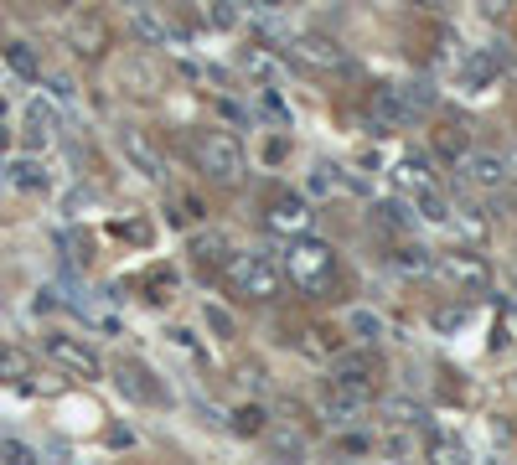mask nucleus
I'll return each instance as SVG.
<instances>
[{"instance_id": "nucleus-13", "label": "nucleus", "mask_w": 517, "mask_h": 465, "mask_svg": "<svg viewBox=\"0 0 517 465\" xmlns=\"http://www.w3.org/2000/svg\"><path fill=\"white\" fill-rule=\"evenodd\" d=\"M26 378H32L26 352H0V383H26Z\"/></svg>"}, {"instance_id": "nucleus-20", "label": "nucleus", "mask_w": 517, "mask_h": 465, "mask_svg": "<svg viewBox=\"0 0 517 465\" xmlns=\"http://www.w3.org/2000/svg\"><path fill=\"white\" fill-rule=\"evenodd\" d=\"M218 248H223L218 238H202V243H197V259H218Z\"/></svg>"}, {"instance_id": "nucleus-14", "label": "nucleus", "mask_w": 517, "mask_h": 465, "mask_svg": "<svg viewBox=\"0 0 517 465\" xmlns=\"http://www.w3.org/2000/svg\"><path fill=\"white\" fill-rule=\"evenodd\" d=\"M306 62H321V68H342V52L316 37V42H306Z\"/></svg>"}, {"instance_id": "nucleus-19", "label": "nucleus", "mask_w": 517, "mask_h": 465, "mask_svg": "<svg viewBox=\"0 0 517 465\" xmlns=\"http://www.w3.org/2000/svg\"><path fill=\"white\" fill-rule=\"evenodd\" d=\"M259 419H264L259 409H243L238 414V434H259Z\"/></svg>"}, {"instance_id": "nucleus-12", "label": "nucleus", "mask_w": 517, "mask_h": 465, "mask_svg": "<svg viewBox=\"0 0 517 465\" xmlns=\"http://www.w3.org/2000/svg\"><path fill=\"white\" fill-rule=\"evenodd\" d=\"M73 42H78V52H88V57H94V52L109 42V31H104V21L83 16V21H73Z\"/></svg>"}, {"instance_id": "nucleus-6", "label": "nucleus", "mask_w": 517, "mask_h": 465, "mask_svg": "<svg viewBox=\"0 0 517 465\" xmlns=\"http://www.w3.org/2000/svg\"><path fill=\"white\" fill-rule=\"evenodd\" d=\"M47 357L63 367V372H73V378H99V357H94V347H83V341L68 336V331H52V336H47Z\"/></svg>"}, {"instance_id": "nucleus-16", "label": "nucleus", "mask_w": 517, "mask_h": 465, "mask_svg": "<svg viewBox=\"0 0 517 465\" xmlns=\"http://www.w3.org/2000/svg\"><path fill=\"white\" fill-rule=\"evenodd\" d=\"M6 57H11V68H16V73H26V78L37 73V52L26 47V42H11V47H6Z\"/></svg>"}, {"instance_id": "nucleus-3", "label": "nucleus", "mask_w": 517, "mask_h": 465, "mask_svg": "<svg viewBox=\"0 0 517 465\" xmlns=\"http://www.w3.org/2000/svg\"><path fill=\"white\" fill-rule=\"evenodd\" d=\"M223 279H228V290L243 295V300H275L280 285H285V264H275L269 254H233Z\"/></svg>"}, {"instance_id": "nucleus-10", "label": "nucleus", "mask_w": 517, "mask_h": 465, "mask_svg": "<svg viewBox=\"0 0 517 465\" xmlns=\"http://www.w3.org/2000/svg\"><path fill=\"white\" fill-rule=\"evenodd\" d=\"M300 223H306V202L280 192V197H269V228H280V233H295Z\"/></svg>"}, {"instance_id": "nucleus-9", "label": "nucleus", "mask_w": 517, "mask_h": 465, "mask_svg": "<svg viewBox=\"0 0 517 465\" xmlns=\"http://www.w3.org/2000/svg\"><path fill=\"white\" fill-rule=\"evenodd\" d=\"M393 186L409 197H430L435 192V176L424 166V155H404V161H393Z\"/></svg>"}, {"instance_id": "nucleus-2", "label": "nucleus", "mask_w": 517, "mask_h": 465, "mask_svg": "<svg viewBox=\"0 0 517 465\" xmlns=\"http://www.w3.org/2000/svg\"><path fill=\"white\" fill-rule=\"evenodd\" d=\"M285 274L306 295H321V290L337 285V254H331V243H321V238H295L290 254H285Z\"/></svg>"}, {"instance_id": "nucleus-18", "label": "nucleus", "mask_w": 517, "mask_h": 465, "mask_svg": "<svg viewBox=\"0 0 517 465\" xmlns=\"http://www.w3.org/2000/svg\"><path fill=\"white\" fill-rule=\"evenodd\" d=\"M476 6H481L486 16H492V21H502V16L512 11V0H476Z\"/></svg>"}, {"instance_id": "nucleus-1", "label": "nucleus", "mask_w": 517, "mask_h": 465, "mask_svg": "<svg viewBox=\"0 0 517 465\" xmlns=\"http://www.w3.org/2000/svg\"><path fill=\"white\" fill-rule=\"evenodd\" d=\"M192 166L207 176V181H218V186H238L243 171H249V161H243V145L228 135V130H202L192 140Z\"/></svg>"}, {"instance_id": "nucleus-11", "label": "nucleus", "mask_w": 517, "mask_h": 465, "mask_svg": "<svg viewBox=\"0 0 517 465\" xmlns=\"http://www.w3.org/2000/svg\"><path fill=\"white\" fill-rule=\"evenodd\" d=\"M119 145H125V150L135 155V166H140L145 176H161V150H156V145H145V135H140V130H125V135H119Z\"/></svg>"}, {"instance_id": "nucleus-4", "label": "nucleus", "mask_w": 517, "mask_h": 465, "mask_svg": "<svg viewBox=\"0 0 517 465\" xmlns=\"http://www.w3.org/2000/svg\"><path fill=\"white\" fill-rule=\"evenodd\" d=\"M440 279L455 290V295H481L486 285H492V264H486L481 254H466V248H450V254L435 259Z\"/></svg>"}, {"instance_id": "nucleus-7", "label": "nucleus", "mask_w": 517, "mask_h": 465, "mask_svg": "<svg viewBox=\"0 0 517 465\" xmlns=\"http://www.w3.org/2000/svg\"><path fill=\"white\" fill-rule=\"evenodd\" d=\"M378 357L373 352H362V357H342L337 367H331V383L337 388H347V393H357V398H368L373 388H378Z\"/></svg>"}, {"instance_id": "nucleus-8", "label": "nucleus", "mask_w": 517, "mask_h": 465, "mask_svg": "<svg viewBox=\"0 0 517 465\" xmlns=\"http://www.w3.org/2000/svg\"><path fill=\"white\" fill-rule=\"evenodd\" d=\"M114 372H119V378H114V383H119V393H130L135 403H166V393H161V383H156V378H150V372H145L140 362H119Z\"/></svg>"}, {"instance_id": "nucleus-5", "label": "nucleus", "mask_w": 517, "mask_h": 465, "mask_svg": "<svg viewBox=\"0 0 517 465\" xmlns=\"http://www.w3.org/2000/svg\"><path fill=\"white\" fill-rule=\"evenodd\" d=\"M455 176H461L466 186H476V192H497V186H507V161L497 150L466 145L461 155H455Z\"/></svg>"}, {"instance_id": "nucleus-15", "label": "nucleus", "mask_w": 517, "mask_h": 465, "mask_svg": "<svg viewBox=\"0 0 517 465\" xmlns=\"http://www.w3.org/2000/svg\"><path fill=\"white\" fill-rule=\"evenodd\" d=\"M393 269L419 274V269H430V259H424V248H393Z\"/></svg>"}, {"instance_id": "nucleus-17", "label": "nucleus", "mask_w": 517, "mask_h": 465, "mask_svg": "<svg viewBox=\"0 0 517 465\" xmlns=\"http://www.w3.org/2000/svg\"><path fill=\"white\" fill-rule=\"evenodd\" d=\"M352 331H362V341H373V336H378V316H373V310H357Z\"/></svg>"}]
</instances>
